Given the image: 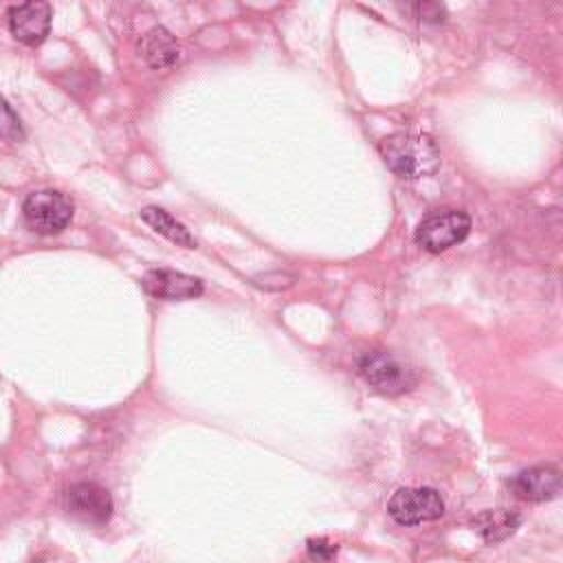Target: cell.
Wrapping results in <instances>:
<instances>
[{
    "instance_id": "7a4b0ae2",
    "label": "cell",
    "mask_w": 563,
    "mask_h": 563,
    "mask_svg": "<svg viewBox=\"0 0 563 563\" xmlns=\"http://www.w3.org/2000/svg\"><path fill=\"white\" fill-rule=\"evenodd\" d=\"M356 372L372 389L385 396H400L418 385V372L385 350L365 352L356 361Z\"/></svg>"
},
{
    "instance_id": "8fae6325",
    "label": "cell",
    "mask_w": 563,
    "mask_h": 563,
    "mask_svg": "<svg viewBox=\"0 0 563 563\" xmlns=\"http://www.w3.org/2000/svg\"><path fill=\"white\" fill-rule=\"evenodd\" d=\"M521 523V517L506 508L484 510L473 519V530L486 541V543H499L508 539Z\"/></svg>"
},
{
    "instance_id": "6da1fadb",
    "label": "cell",
    "mask_w": 563,
    "mask_h": 563,
    "mask_svg": "<svg viewBox=\"0 0 563 563\" xmlns=\"http://www.w3.org/2000/svg\"><path fill=\"white\" fill-rule=\"evenodd\" d=\"M378 152L400 178H424L440 167V150L429 134L394 132L378 143Z\"/></svg>"
},
{
    "instance_id": "5bb4252c",
    "label": "cell",
    "mask_w": 563,
    "mask_h": 563,
    "mask_svg": "<svg viewBox=\"0 0 563 563\" xmlns=\"http://www.w3.org/2000/svg\"><path fill=\"white\" fill-rule=\"evenodd\" d=\"M336 554V545L330 543L328 539H308V556L317 563H328Z\"/></svg>"
},
{
    "instance_id": "3957f363",
    "label": "cell",
    "mask_w": 563,
    "mask_h": 563,
    "mask_svg": "<svg viewBox=\"0 0 563 563\" xmlns=\"http://www.w3.org/2000/svg\"><path fill=\"white\" fill-rule=\"evenodd\" d=\"M22 216L31 231L40 235H55L68 227L73 218V202L62 191H33L22 202Z\"/></svg>"
},
{
    "instance_id": "9c48e42d",
    "label": "cell",
    "mask_w": 563,
    "mask_h": 563,
    "mask_svg": "<svg viewBox=\"0 0 563 563\" xmlns=\"http://www.w3.org/2000/svg\"><path fill=\"white\" fill-rule=\"evenodd\" d=\"M11 35L22 44H40L51 29V4L48 2H24L9 9Z\"/></svg>"
},
{
    "instance_id": "52a82bcc",
    "label": "cell",
    "mask_w": 563,
    "mask_h": 563,
    "mask_svg": "<svg viewBox=\"0 0 563 563\" xmlns=\"http://www.w3.org/2000/svg\"><path fill=\"white\" fill-rule=\"evenodd\" d=\"M510 493L523 501H550L561 490V473L556 466L541 464L519 471L510 482Z\"/></svg>"
},
{
    "instance_id": "7c38bea8",
    "label": "cell",
    "mask_w": 563,
    "mask_h": 563,
    "mask_svg": "<svg viewBox=\"0 0 563 563\" xmlns=\"http://www.w3.org/2000/svg\"><path fill=\"white\" fill-rule=\"evenodd\" d=\"M141 218H143L156 233L165 235L167 240L176 242L178 246H185V249H194V246H196V240H194V235L189 233V229H187L183 222H178L172 213H167L165 209H161V207H145V209L141 211Z\"/></svg>"
},
{
    "instance_id": "4fadbf2b",
    "label": "cell",
    "mask_w": 563,
    "mask_h": 563,
    "mask_svg": "<svg viewBox=\"0 0 563 563\" xmlns=\"http://www.w3.org/2000/svg\"><path fill=\"white\" fill-rule=\"evenodd\" d=\"M0 136L7 141H22L24 130L18 119V114L11 110V106L0 97Z\"/></svg>"
},
{
    "instance_id": "8992f818",
    "label": "cell",
    "mask_w": 563,
    "mask_h": 563,
    "mask_svg": "<svg viewBox=\"0 0 563 563\" xmlns=\"http://www.w3.org/2000/svg\"><path fill=\"white\" fill-rule=\"evenodd\" d=\"M64 508L84 523L103 526L112 517L114 504L106 486L97 482H75L64 493Z\"/></svg>"
},
{
    "instance_id": "277c9868",
    "label": "cell",
    "mask_w": 563,
    "mask_h": 563,
    "mask_svg": "<svg viewBox=\"0 0 563 563\" xmlns=\"http://www.w3.org/2000/svg\"><path fill=\"white\" fill-rule=\"evenodd\" d=\"M468 231L471 218L464 211L435 209L420 220L416 229V242L429 253H440L460 244Z\"/></svg>"
},
{
    "instance_id": "9a60e30c",
    "label": "cell",
    "mask_w": 563,
    "mask_h": 563,
    "mask_svg": "<svg viewBox=\"0 0 563 563\" xmlns=\"http://www.w3.org/2000/svg\"><path fill=\"white\" fill-rule=\"evenodd\" d=\"M413 9H416V13H418V18H420L422 22H433V24H438V22H444V18H446V9H444L442 4H438V2L413 4Z\"/></svg>"
},
{
    "instance_id": "ba28073f",
    "label": "cell",
    "mask_w": 563,
    "mask_h": 563,
    "mask_svg": "<svg viewBox=\"0 0 563 563\" xmlns=\"http://www.w3.org/2000/svg\"><path fill=\"white\" fill-rule=\"evenodd\" d=\"M141 286L147 295L156 299H167V301H183V299H194L202 295L200 279L185 275L180 271H169V268L147 271L141 279Z\"/></svg>"
},
{
    "instance_id": "30bf717a",
    "label": "cell",
    "mask_w": 563,
    "mask_h": 563,
    "mask_svg": "<svg viewBox=\"0 0 563 563\" xmlns=\"http://www.w3.org/2000/svg\"><path fill=\"white\" fill-rule=\"evenodd\" d=\"M139 55L152 68H169L178 59V42L167 29L154 26L145 35H141Z\"/></svg>"
},
{
    "instance_id": "5b68a950",
    "label": "cell",
    "mask_w": 563,
    "mask_h": 563,
    "mask_svg": "<svg viewBox=\"0 0 563 563\" xmlns=\"http://www.w3.org/2000/svg\"><path fill=\"white\" fill-rule=\"evenodd\" d=\"M387 512L400 526H418L424 521H435L444 515V501L435 488H398L389 501Z\"/></svg>"
}]
</instances>
